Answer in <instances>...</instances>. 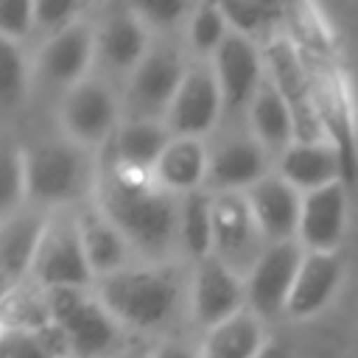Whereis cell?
<instances>
[{
  "instance_id": "1f68e13d",
  "label": "cell",
  "mask_w": 358,
  "mask_h": 358,
  "mask_svg": "<svg viewBox=\"0 0 358 358\" xmlns=\"http://www.w3.org/2000/svg\"><path fill=\"white\" fill-rule=\"evenodd\" d=\"M25 92V59L11 39L0 42V103L11 109Z\"/></svg>"
},
{
  "instance_id": "5b68a950",
  "label": "cell",
  "mask_w": 358,
  "mask_h": 358,
  "mask_svg": "<svg viewBox=\"0 0 358 358\" xmlns=\"http://www.w3.org/2000/svg\"><path fill=\"white\" fill-rule=\"evenodd\" d=\"M31 268H34L36 282H42L48 291L53 288L84 291V285H90L92 280V266L87 260L78 221L64 218V215L50 218Z\"/></svg>"
},
{
  "instance_id": "4dcf8cb0",
  "label": "cell",
  "mask_w": 358,
  "mask_h": 358,
  "mask_svg": "<svg viewBox=\"0 0 358 358\" xmlns=\"http://www.w3.org/2000/svg\"><path fill=\"white\" fill-rule=\"evenodd\" d=\"M227 17H224V8L221 6H199L190 17V28H187V36H190V45L196 53L207 56V53H215L227 36Z\"/></svg>"
},
{
  "instance_id": "cb8c5ba5",
  "label": "cell",
  "mask_w": 358,
  "mask_h": 358,
  "mask_svg": "<svg viewBox=\"0 0 358 358\" xmlns=\"http://www.w3.org/2000/svg\"><path fill=\"white\" fill-rule=\"evenodd\" d=\"M207 148L196 137H173L162 151L154 173L168 190H196V185L207 173Z\"/></svg>"
},
{
  "instance_id": "7c38bea8",
  "label": "cell",
  "mask_w": 358,
  "mask_h": 358,
  "mask_svg": "<svg viewBox=\"0 0 358 358\" xmlns=\"http://www.w3.org/2000/svg\"><path fill=\"white\" fill-rule=\"evenodd\" d=\"M213 70L218 76L221 84V95H224V109L227 112H238L243 106H252L257 90L263 87V59L255 48V42L238 31H229L221 42V48L215 50V62Z\"/></svg>"
},
{
  "instance_id": "f35d334b",
  "label": "cell",
  "mask_w": 358,
  "mask_h": 358,
  "mask_svg": "<svg viewBox=\"0 0 358 358\" xmlns=\"http://www.w3.org/2000/svg\"><path fill=\"white\" fill-rule=\"evenodd\" d=\"M151 358H199L187 344H176V341H165V344H159L154 352H151Z\"/></svg>"
},
{
  "instance_id": "30bf717a",
  "label": "cell",
  "mask_w": 358,
  "mask_h": 358,
  "mask_svg": "<svg viewBox=\"0 0 358 358\" xmlns=\"http://www.w3.org/2000/svg\"><path fill=\"white\" fill-rule=\"evenodd\" d=\"M224 106L218 76L210 64H190L185 73V81L168 109V129L176 137H196L204 134Z\"/></svg>"
},
{
  "instance_id": "7402d4cb",
  "label": "cell",
  "mask_w": 358,
  "mask_h": 358,
  "mask_svg": "<svg viewBox=\"0 0 358 358\" xmlns=\"http://www.w3.org/2000/svg\"><path fill=\"white\" fill-rule=\"evenodd\" d=\"M48 218L39 213H17L8 215L3 224V241H0V263H3V285L11 291L22 282V274L34 266L39 241L45 235Z\"/></svg>"
},
{
  "instance_id": "4fadbf2b",
  "label": "cell",
  "mask_w": 358,
  "mask_h": 358,
  "mask_svg": "<svg viewBox=\"0 0 358 358\" xmlns=\"http://www.w3.org/2000/svg\"><path fill=\"white\" fill-rule=\"evenodd\" d=\"M117 117V101L109 84L84 78L62 101V123L78 143H101Z\"/></svg>"
},
{
  "instance_id": "6da1fadb",
  "label": "cell",
  "mask_w": 358,
  "mask_h": 358,
  "mask_svg": "<svg viewBox=\"0 0 358 358\" xmlns=\"http://www.w3.org/2000/svg\"><path fill=\"white\" fill-rule=\"evenodd\" d=\"M98 196L103 215L143 255H165L179 235V207L168 190L148 182V173H134L106 162Z\"/></svg>"
},
{
  "instance_id": "ac0fdd59",
  "label": "cell",
  "mask_w": 358,
  "mask_h": 358,
  "mask_svg": "<svg viewBox=\"0 0 358 358\" xmlns=\"http://www.w3.org/2000/svg\"><path fill=\"white\" fill-rule=\"evenodd\" d=\"M145 28H143V20L131 11H112L98 34H95V53H98V62L103 70L109 73H134V67L143 62V56L148 53L145 50Z\"/></svg>"
},
{
  "instance_id": "ab89813d",
  "label": "cell",
  "mask_w": 358,
  "mask_h": 358,
  "mask_svg": "<svg viewBox=\"0 0 358 358\" xmlns=\"http://www.w3.org/2000/svg\"><path fill=\"white\" fill-rule=\"evenodd\" d=\"M255 358H288V352H285V347H280V344H263V350H260Z\"/></svg>"
},
{
  "instance_id": "ba28073f",
  "label": "cell",
  "mask_w": 358,
  "mask_h": 358,
  "mask_svg": "<svg viewBox=\"0 0 358 358\" xmlns=\"http://www.w3.org/2000/svg\"><path fill=\"white\" fill-rule=\"evenodd\" d=\"M263 232L252 215L246 196L215 193L213 196V255L232 271L255 268L263 246Z\"/></svg>"
},
{
  "instance_id": "8992f818",
  "label": "cell",
  "mask_w": 358,
  "mask_h": 358,
  "mask_svg": "<svg viewBox=\"0 0 358 358\" xmlns=\"http://www.w3.org/2000/svg\"><path fill=\"white\" fill-rule=\"evenodd\" d=\"M185 59L176 48L159 45L143 56L126 84V109L129 120H154L157 112L171 109L182 81H185Z\"/></svg>"
},
{
  "instance_id": "836d02e7",
  "label": "cell",
  "mask_w": 358,
  "mask_h": 358,
  "mask_svg": "<svg viewBox=\"0 0 358 358\" xmlns=\"http://www.w3.org/2000/svg\"><path fill=\"white\" fill-rule=\"evenodd\" d=\"M25 193V159L14 145H3V213L8 215Z\"/></svg>"
},
{
  "instance_id": "3957f363",
  "label": "cell",
  "mask_w": 358,
  "mask_h": 358,
  "mask_svg": "<svg viewBox=\"0 0 358 358\" xmlns=\"http://www.w3.org/2000/svg\"><path fill=\"white\" fill-rule=\"evenodd\" d=\"M266 62H268L271 84L280 90V95L285 98V103L291 109L296 143H322L324 126H322V117L316 109L308 67H305L296 45L285 36H274L266 48Z\"/></svg>"
},
{
  "instance_id": "d590c367",
  "label": "cell",
  "mask_w": 358,
  "mask_h": 358,
  "mask_svg": "<svg viewBox=\"0 0 358 358\" xmlns=\"http://www.w3.org/2000/svg\"><path fill=\"white\" fill-rule=\"evenodd\" d=\"M3 358H53L48 347L28 330H6L3 336Z\"/></svg>"
},
{
  "instance_id": "d4e9b609",
  "label": "cell",
  "mask_w": 358,
  "mask_h": 358,
  "mask_svg": "<svg viewBox=\"0 0 358 358\" xmlns=\"http://www.w3.org/2000/svg\"><path fill=\"white\" fill-rule=\"evenodd\" d=\"M78 229H81V241H84L87 260H90L92 271L109 277L123 268L129 241L103 213H92V210L84 213L78 218Z\"/></svg>"
},
{
  "instance_id": "44dd1931",
  "label": "cell",
  "mask_w": 358,
  "mask_h": 358,
  "mask_svg": "<svg viewBox=\"0 0 358 358\" xmlns=\"http://www.w3.org/2000/svg\"><path fill=\"white\" fill-rule=\"evenodd\" d=\"M341 157L333 143H291L280 157V176L302 190H319L338 182Z\"/></svg>"
},
{
  "instance_id": "74e56055",
  "label": "cell",
  "mask_w": 358,
  "mask_h": 358,
  "mask_svg": "<svg viewBox=\"0 0 358 358\" xmlns=\"http://www.w3.org/2000/svg\"><path fill=\"white\" fill-rule=\"evenodd\" d=\"M134 14H137L143 22L173 25V22L185 14V6H182V3H140V6H134Z\"/></svg>"
},
{
  "instance_id": "4316f807",
  "label": "cell",
  "mask_w": 358,
  "mask_h": 358,
  "mask_svg": "<svg viewBox=\"0 0 358 358\" xmlns=\"http://www.w3.org/2000/svg\"><path fill=\"white\" fill-rule=\"evenodd\" d=\"M260 350V324L246 310L215 324L204 341V358H255Z\"/></svg>"
},
{
  "instance_id": "603a6c76",
  "label": "cell",
  "mask_w": 358,
  "mask_h": 358,
  "mask_svg": "<svg viewBox=\"0 0 358 358\" xmlns=\"http://www.w3.org/2000/svg\"><path fill=\"white\" fill-rule=\"evenodd\" d=\"M338 277H341V263H338V257L333 252H310V255H305L285 310L291 316L316 313L333 296V291L338 285Z\"/></svg>"
},
{
  "instance_id": "9a60e30c",
  "label": "cell",
  "mask_w": 358,
  "mask_h": 358,
  "mask_svg": "<svg viewBox=\"0 0 358 358\" xmlns=\"http://www.w3.org/2000/svg\"><path fill=\"white\" fill-rule=\"evenodd\" d=\"M266 148L257 137L235 134L218 143L207 162V182L218 193H238V187H252L266 173Z\"/></svg>"
},
{
  "instance_id": "277c9868",
  "label": "cell",
  "mask_w": 358,
  "mask_h": 358,
  "mask_svg": "<svg viewBox=\"0 0 358 358\" xmlns=\"http://www.w3.org/2000/svg\"><path fill=\"white\" fill-rule=\"evenodd\" d=\"M48 296L53 322L67 333L76 358H98L117 344V324L103 302H95L81 288H53Z\"/></svg>"
},
{
  "instance_id": "9c48e42d",
  "label": "cell",
  "mask_w": 358,
  "mask_h": 358,
  "mask_svg": "<svg viewBox=\"0 0 358 358\" xmlns=\"http://www.w3.org/2000/svg\"><path fill=\"white\" fill-rule=\"evenodd\" d=\"M302 62H305L310 84H313V98H316V109H319L324 134L330 137V143L336 145V151L341 157L344 179H352L355 176V134H352V115H350V101H347L344 84H341L336 67L330 64V59H316V56L302 53Z\"/></svg>"
},
{
  "instance_id": "f1b7e54d",
  "label": "cell",
  "mask_w": 358,
  "mask_h": 358,
  "mask_svg": "<svg viewBox=\"0 0 358 358\" xmlns=\"http://www.w3.org/2000/svg\"><path fill=\"white\" fill-rule=\"evenodd\" d=\"M6 330H28L36 333L42 327H48L53 322V310H50V296L48 291L20 282L11 291H6Z\"/></svg>"
},
{
  "instance_id": "60d3db41",
  "label": "cell",
  "mask_w": 358,
  "mask_h": 358,
  "mask_svg": "<svg viewBox=\"0 0 358 358\" xmlns=\"http://www.w3.org/2000/svg\"><path fill=\"white\" fill-rule=\"evenodd\" d=\"M117 358H148L145 352H140V350H129V352H120Z\"/></svg>"
},
{
  "instance_id": "7a4b0ae2",
  "label": "cell",
  "mask_w": 358,
  "mask_h": 358,
  "mask_svg": "<svg viewBox=\"0 0 358 358\" xmlns=\"http://www.w3.org/2000/svg\"><path fill=\"white\" fill-rule=\"evenodd\" d=\"M101 302L131 327L165 324L182 299V274L173 266L120 268L101 280Z\"/></svg>"
},
{
  "instance_id": "e575fe53",
  "label": "cell",
  "mask_w": 358,
  "mask_h": 358,
  "mask_svg": "<svg viewBox=\"0 0 358 358\" xmlns=\"http://www.w3.org/2000/svg\"><path fill=\"white\" fill-rule=\"evenodd\" d=\"M34 8H36V6L28 3V0H6V3L0 6V28H3L6 39L22 36V34L31 28V22H36Z\"/></svg>"
},
{
  "instance_id": "484cf974",
  "label": "cell",
  "mask_w": 358,
  "mask_h": 358,
  "mask_svg": "<svg viewBox=\"0 0 358 358\" xmlns=\"http://www.w3.org/2000/svg\"><path fill=\"white\" fill-rule=\"evenodd\" d=\"M249 117H252L255 137L263 143V148L266 145L288 148L291 134H294V117H291L285 98L280 95V90L271 81H263V87L257 90V95L249 106Z\"/></svg>"
},
{
  "instance_id": "f546056e",
  "label": "cell",
  "mask_w": 358,
  "mask_h": 358,
  "mask_svg": "<svg viewBox=\"0 0 358 358\" xmlns=\"http://www.w3.org/2000/svg\"><path fill=\"white\" fill-rule=\"evenodd\" d=\"M285 20L288 28L294 34V45L299 53L305 56H316V59H330V36L324 31V22L316 20L310 6H291L285 8Z\"/></svg>"
},
{
  "instance_id": "8d00e7d4",
  "label": "cell",
  "mask_w": 358,
  "mask_h": 358,
  "mask_svg": "<svg viewBox=\"0 0 358 358\" xmlns=\"http://www.w3.org/2000/svg\"><path fill=\"white\" fill-rule=\"evenodd\" d=\"M76 11H78V3H73V0H45V3H36L34 17H36V22L42 28L62 31V28H67L73 22Z\"/></svg>"
},
{
  "instance_id": "ffe728a7",
  "label": "cell",
  "mask_w": 358,
  "mask_h": 358,
  "mask_svg": "<svg viewBox=\"0 0 358 358\" xmlns=\"http://www.w3.org/2000/svg\"><path fill=\"white\" fill-rule=\"evenodd\" d=\"M168 131L171 129L157 120H126L112 137V165L134 173L154 171L171 143Z\"/></svg>"
},
{
  "instance_id": "5bb4252c",
  "label": "cell",
  "mask_w": 358,
  "mask_h": 358,
  "mask_svg": "<svg viewBox=\"0 0 358 358\" xmlns=\"http://www.w3.org/2000/svg\"><path fill=\"white\" fill-rule=\"evenodd\" d=\"M190 299H193L196 322L210 330L232 319L235 313H241V302H243V285L238 280V271H232L215 255L199 260Z\"/></svg>"
},
{
  "instance_id": "d6986e66",
  "label": "cell",
  "mask_w": 358,
  "mask_h": 358,
  "mask_svg": "<svg viewBox=\"0 0 358 358\" xmlns=\"http://www.w3.org/2000/svg\"><path fill=\"white\" fill-rule=\"evenodd\" d=\"M344 229V187L341 182L305 193L299 215V238L310 252H330Z\"/></svg>"
},
{
  "instance_id": "2e32d148",
  "label": "cell",
  "mask_w": 358,
  "mask_h": 358,
  "mask_svg": "<svg viewBox=\"0 0 358 358\" xmlns=\"http://www.w3.org/2000/svg\"><path fill=\"white\" fill-rule=\"evenodd\" d=\"M246 201L252 207V215L263 232V238H271L274 243L288 241L291 232H299V215H302V199L291 182L282 176H263L255 182L246 193Z\"/></svg>"
},
{
  "instance_id": "8fae6325",
  "label": "cell",
  "mask_w": 358,
  "mask_h": 358,
  "mask_svg": "<svg viewBox=\"0 0 358 358\" xmlns=\"http://www.w3.org/2000/svg\"><path fill=\"white\" fill-rule=\"evenodd\" d=\"M302 260L305 255L294 241H280L266 246V252L249 271V285H246V296L257 313L274 316L282 308H288L291 288L296 282Z\"/></svg>"
},
{
  "instance_id": "83f0119b",
  "label": "cell",
  "mask_w": 358,
  "mask_h": 358,
  "mask_svg": "<svg viewBox=\"0 0 358 358\" xmlns=\"http://www.w3.org/2000/svg\"><path fill=\"white\" fill-rule=\"evenodd\" d=\"M179 238L196 260L210 257L213 249V196L204 190L185 193L179 204Z\"/></svg>"
},
{
  "instance_id": "52a82bcc",
  "label": "cell",
  "mask_w": 358,
  "mask_h": 358,
  "mask_svg": "<svg viewBox=\"0 0 358 358\" xmlns=\"http://www.w3.org/2000/svg\"><path fill=\"white\" fill-rule=\"evenodd\" d=\"M87 182L84 151L73 143L50 140L25 154V193L36 201H64Z\"/></svg>"
},
{
  "instance_id": "e0dca14e",
  "label": "cell",
  "mask_w": 358,
  "mask_h": 358,
  "mask_svg": "<svg viewBox=\"0 0 358 358\" xmlns=\"http://www.w3.org/2000/svg\"><path fill=\"white\" fill-rule=\"evenodd\" d=\"M95 50V34L84 22H70L67 28L56 31L39 56V76L56 87H76L87 62Z\"/></svg>"
},
{
  "instance_id": "d6a6232c",
  "label": "cell",
  "mask_w": 358,
  "mask_h": 358,
  "mask_svg": "<svg viewBox=\"0 0 358 358\" xmlns=\"http://www.w3.org/2000/svg\"><path fill=\"white\" fill-rule=\"evenodd\" d=\"M221 8H224L227 22H229L238 34H243V36H252V34L268 28L271 22H277V20L285 14V8L252 6V3H227V6H221Z\"/></svg>"
}]
</instances>
